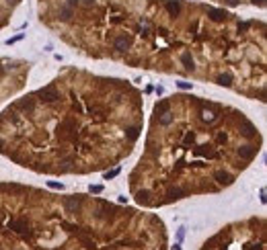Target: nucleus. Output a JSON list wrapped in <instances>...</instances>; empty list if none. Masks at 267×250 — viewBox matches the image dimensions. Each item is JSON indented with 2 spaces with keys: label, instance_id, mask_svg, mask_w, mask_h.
Here are the masks:
<instances>
[{
  "label": "nucleus",
  "instance_id": "obj_7",
  "mask_svg": "<svg viewBox=\"0 0 267 250\" xmlns=\"http://www.w3.org/2000/svg\"><path fill=\"white\" fill-rule=\"evenodd\" d=\"M103 191V186L101 185H97V186H90V193H95V195H97V193H101Z\"/></svg>",
  "mask_w": 267,
  "mask_h": 250
},
{
  "label": "nucleus",
  "instance_id": "obj_1",
  "mask_svg": "<svg viewBox=\"0 0 267 250\" xmlns=\"http://www.w3.org/2000/svg\"><path fill=\"white\" fill-rule=\"evenodd\" d=\"M39 21L95 58L197 74V54L265 86V23L191 0H37Z\"/></svg>",
  "mask_w": 267,
  "mask_h": 250
},
{
  "label": "nucleus",
  "instance_id": "obj_4",
  "mask_svg": "<svg viewBox=\"0 0 267 250\" xmlns=\"http://www.w3.org/2000/svg\"><path fill=\"white\" fill-rule=\"evenodd\" d=\"M21 2H23V0H0V29L10 23L12 12L17 10V6H19Z\"/></svg>",
  "mask_w": 267,
  "mask_h": 250
},
{
  "label": "nucleus",
  "instance_id": "obj_8",
  "mask_svg": "<svg viewBox=\"0 0 267 250\" xmlns=\"http://www.w3.org/2000/svg\"><path fill=\"white\" fill-rule=\"evenodd\" d=\"M179 88L187 90V88H191V84H189V82H179Z\"/></svg>",
  "mask_w": 267,
  "mask_h": 250
},
{
  "label": "nucleus",
  "instance_id": "obj_2",
  "mask_svg": "<svg viewBox=\"0 0 267 250\" xmlns=\"http://www.w3.org/2000/svg\"><path fill=\"white\" fill-rule=\"evenodd\" d=\"M142 101L128 82L68 70L56 97L35 92L0 115V152L39 172H80L115 164L142 133Z\"/></svg>",
  "mask_w": 267,
  "mask_h": 250
},
{
  "label": "nucleus",
  "instance_id": "obj_5",
  "mask_svg": "<svg viewBox=\"0 0 267 250\" xmlns=\"http://www.w3.org/2000/svg\"><path fill=\"white\" fill-rule=\"evenodd\" d=\"M117 174H119V168H113V170H109V172H105V178H107V181H109V178H113V177H117Z\"/></svg>",
  "mask_w": 267,
  "mask_h": 250
},
{
  "label": "nucleus",
  "instance_id": "obj_9",
  "mask_svg": "<svg viewBox=\"0 0 267 250\" xmlns=\"http://www.w3.org/2000/svg\"><path fill=\"white\" fill-rule=\"evenodd\" d=\"M183 236H185V230H179V234H177V238H179V240H183Z\"/></svg>",
  "mask_w": 267,
  "mask_h": 250
},
{
  "label": "nucleus",
  "instance_id": "obj_6",
  "mask_svg": "<svg viewBox=\"0 0 267 250\" xmlns=\"http://www.w3.org/2000/svg\"><path fill=\"white\" fill-rule=\"evenodd\" d=\"M47 186H50V189H64L62 182H56V181H50V182H47Z\"/></svg>",
  "mask_w": 267,
  "mask_h": 250
},
{
  "label": "nucleus",
  "instance_id": "obj_3",
  "mask_svg": "<svg viewBox=\"0 0 267 250\" xmlns=\"http://www.w3.org/2000/svg\"><path fill=\"white\" fill-rule=\"evenodd\" d=\"M259 144V129L234 109L187 94L163 98L154 105L134 191L148 193V207L218 191V172L236 177L255 160Z\"/></svg>",
  "mask_w": 267,
  "mask_h": 250
},
{
  "label": "nucleus",
  "instance_id": "obj_10",
  "mask_svg": "<svg viewBox=\"0 0 267 250\" xmlns=\"http://www.w3.org/2000/svg\"><path fill=\"white\" fill-rule=\"evenodd\" d=\"M173 250H181V246H179V244H175V246H173Z\"/></svg>",
  "mask_w": 267,
  "mask_h": 250
}]
</instances>
